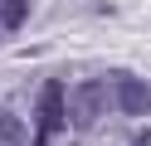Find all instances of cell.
<instances>
[{"instance_id":"5","label":"cell","mask_w":151,"mask_h":146,"mask_svg":"<svg viewBox=\"0 0 151 146\" xmlns=\"http://www.w3.org/2000/svg\"><path fill=\"white\" fill-rule=\"evenodd\" d=\"M0 146H24V122L10 112H0Z\"/></svg>"},{"instance_id":"2","label":"cell","mask_w":151,"mask_h":146,"mask_svg":"<svg viewBox=\"0 0 151 146\" xmlns=\"http://www.w3.org/2000/svg\"><path fill=\"white\" fill-rule=\"evenodd\" d=\"M112 93H117V112L127 117H146L151 112V83L137 73H112Z\"/></svg>"},{"instance_id":"6","label":"cell","mask_w":151,"mask_h":146,"mask_svg":"<svg viewBox=\"0 0 151 146\" xmlns=\"http://www.w3.org/2000/svg\"><path fill=\"white\" fill-rule=\"evenodd\" d=\"M39 146H44V141H39Z\"/></svg>"},{"instance_id":"1","label":"cell","mask_w":151,"mask_h":146,"mask_svg":"<svg viewBox=\"0 0 151 146\" xmlns=\"http://www.w3.org/2000/svg\"><path fill=\"white\" fill-rule=\"evenodd\" d=\"M102 107H107V83H83V88H73V97L63 93V117H68L78 132H88V127L98 122Z\"/></svg>"},{"instance_id":"3","label":"cell","mask_w":151,"mask_h":146,"mask_svg":"<svg viewBox=\"0 0 151 146\" xmlns=\"http://www.w3.org/2000/svg\"><path fill=\"white\" fill-rule=\"evenodd\" d=\"M68 122L63 117V83H44V93H39V136H49V132H59V127Z\"/></svg>"},{"instance_id":"4","label":"cell","mask_w":151,"mask_h":146,"mask_svg":"<svg viewBox=\"0 0 151 146\" xmlns=\"http://www.w3.org/2000/svg\"><path fill=\"white\" fill-rule=\"evenodd\" d=\"M24 10H29V0H0V29L10 34V29L24 24Z\"/></svg>"}]
</instances>
